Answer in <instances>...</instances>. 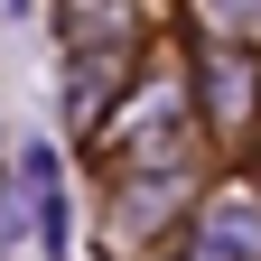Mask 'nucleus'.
Here are the masks:
<instances>
[{
  "mask_svg": "<svg viewBox=\"0 0 261 261\" xmlns=\"http://www.w3.org/2000/svg\"><path fill=\"white\" fill-rule=\"evenodd\" d=\"M19 168H28V196H38V243H47V252H65V196H56V149L38 140V149L19 159Z\"/></svg>",
  "mask_w": 261,
  "mask_h": 261,
  "instance_id": "f03ea898",
  "label": "nucleus"
},
{
  "mask_svg": "<svg viewBox=\"0 0 261 261\" xmlns=\"http://www.w3.org/2000/svg\"><path fill=\"white\" fill-rule=\"evenodd\" d=\"M205 103H215V121H243V112H252V65H243L233 47L205 56Z\"/></svg>",
  "mask_w": 261,
  "mask_h": 261,
  "instance_id": "7ed1b4c3",
  "label": "nucleus"
},
{
  "mask_svg": "<svg viewBox=\"0 0 261 261\" xmlns=\"http://www.w3.org/2000/svg\"><path fill=\"white\" fill-rule=\"evenodd\" d=\"M205 261H261V205L252 196H224L205 215Z\"/></svg>",
  "mask_w": 261,
  "mask_h": 261,
  "instance_id": "f257e3e1",
  "label": "nucleus"
},
{
  "mask_svg": "<svg viewBox=\"0 0 261 261\" xmlns=\"http://www.w3.org/2000/svg\"><path fill=\"white\" fill-rule=\"evenodd\" d=\"M205 10H215L224 28H233V19H261V0H205Z\"/></svg>",
  "mask_w": 261,
  "mask_h": 261,
  "instance_id": "20e7f679",
  "label": "nucleus"
}]
</instances>
